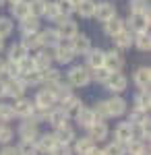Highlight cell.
I'll return each instance as SVG.
<instances>
[{"mask_svg": "<svg viewBox=\"0 0 151 155\" xmlns=\"http://www.w3.org/2000/svg\"><path fill=\"white\" fill-rule=\"evenodd\" d=\"M21 31H23V35L37 33V31H39V19H37V17H33V15L25 17L23 21H21Z\"/></svg>", "mask_w": 151, "mask_h": 155, "instance_id": "28", "label": "cell"}, {"mask_svg": "<svg viewBox=\"0 0 151 155\" xmlns=\"http://www.w3.org/2000/svg\"><path fill=\"white\" fill-rule=\"evenodd\" d=\"M69 44H70V48H72V52H75V56H79V54L85 56V54L91 50V39L85 35V33H77Z\"/></svg>", "mask_w": 151, "mask_h": 155, "instance_id": "11", "label": "cell"}, {"mask_svg": "<svg viewBox=\"0 0 151 155\" xmlns=\"http://www.w3.org/2000/svg\"><path fill=\"white\" fill-rule=\"evenodd\" d=\"M104 66L110 72H120L122 68H124V56H122L118 50H110V52H106Z\"/></svg>", "mask_w": 151, "mask_h": 155, "instance_id": "7", "label": "cell"}, {"mask_svg": "<svg viewBox=\"0 0 151 155\" xmlns=\"http://www.w3.org/2000/svg\"><path fill=\"white\" fill-rule=\"evenodd\" d=\"M70 4H72V6H75V8H77V4H79V2H81V0H69Z\"/></svg>", "mask_w": 151, "mask_h": 155, "instance_id": "52", "label": "cell"}, {"mask_svg": "<svg viewBox=\"0 0 151 155\" xmlns=\"http://www.w3.org/2000/svg\"><path fill=\"white\" fill-rule=\"evenodd\" d=\"M89 155H104V149H97V147H93Z\"/></svg>", "mask_w": 151, "mask_h": 155, "instance_id": "50", "label": "cell"}, {"mask_svg": "<svg viewBox=\"0 0 151 155\" xmlns=\"http://www.w3.org/2000/svg\"><path fill=\"white\" fill-rule=\"evenodd\" d=\"M12 134H15V132H12L11 126H6V124H2V122H0V145L11 143Z\"/></svg>", "mask_w": 151, "mask_h": 155, "instance_id": "44", "label": "cell"}, {"mask_svg": "<svg viewBox=\"0 0 151 155\" xmlns=\"http://www.w3.org/2000/svg\"><path fill=\"white\" fill-rule=\"evenodd\" d=\"M54 137H56V141H58V145H69L72 143L77 137H75V130L70 128L69 124H64V126H60V128H56V132H54Z\"/></svg>", "mask_w": 151, "mask_h": 155, "instance_id": "24", "label": "cell"}, {"mask_svg": "<svg viewBox=\"0 0 151 155\" xmlns=\"http://www.w3.org/2000/svg\"><path fill=\"white\" fill-rule=\"evenodd\" d=\"M93 147H95V143H93L89 137L75 139V153H77V155H89Z\"/></svg>", "mask_w": 151, "mask_h": 155, "instance_id": "29", "label": "cell"}, {"mask_svg": "<svg viewBox=\"0 0 151 155\" xmlns=\"http://www.w3.org/2000/svg\"><path fill=\"white\" fill-rule=\"evenodd\" d=\"M130 6H133V11H137V12L149 11V8H147V0H133V2H130Z\"/></svg>", "mask_w": 151, "mask_h": 155, "instance_id": "47", "label": "cell"}, {"mask_svg": "<svg viewBox=\"0 0 151 155\" xmlns=\"http://www.w3.org/2000/svg\"><path fill=\"white\" fill-rule=\"evenodd\" d=\"M108 77H110V71H108L106 66H99V68H95V71L91 72V79H95L97 83H102V85L108 81Z\"/></svg>", "mask_w": 151, "mask_h": 155, "instance_id": "43", "label": "cell"}, {"mask_svg": "<svg viewBox=\"0 0 151 155\" xmlns=\"http://www.w3.org/2000/svg\"><path fill=\"white\" fill-rule=\"evenodd\" d=\"M149 106H151L149 89H141L139 93L135 95V107H137V110H145V112H149Z\"/></svg>", "mask_w": 151, "mask_h": 155, "instance_id": "33", "label": "cell"}, {"mask_svg": "<svg viewBox=\"0 0 151 155\" xmlns=\"http://www.w3.org/2000/svg\"><path fill=\"white\" fill-rule=\"evenodd\" d=\"M8 2H11V4H15V2H19V0H8Z\"/></svg>", "mask_w": 151, "mask_h": 155, "instance_id": "55", "label": "cell"}, {"mask_svg": "<svg viewBox=\"0 0 151 155\" xmlns=\"http://www.w3.org/2000/svg\"><path fill=\"white\" fill-rule=\"evenodd\" d=\"M133 81L139 89H149V83H151V68L149 66H139L135 74H133Z\"/></svg>", "mask_w": 151, "mask_h": 155, "instance_id": "17", "label": "cell"}, {"mask_svg": "<svg viewBox=\"0 0 151 155\" xmlns=\"http://www.w3.org/2000/svg\"><path fill=\"white\" fill-rule=\"evenodd\" d=\"M29 4H31V15H33V17H37V19L44 17L48 0H29Z\"/></svg>", "mask_w": 151, "mask_h": 155, "instance_id": "40", "label": "cell"}, {"mask_svg": "<svg viewBox=\"0 0 151 155\" xmlns=\"http://www.w3.org/2000/svg\"><path fill=\"white\" fill-rule=\"evenodd\" d=\"M15 114H12V106L8 104H0V122H8Z\"/></svg>", "mask_w": 151, "mask_h": 155, "instance_id": "46", "label": "cell"}, {"mask_svg": "<svg viewBox=\"0 0 151 155\" xmlns=\"http://www.w3.org/2000/svg\"><path fill=\"white\" fill-rule=\"evenodd\" d=\"M12 29H15V25L8 17H0V39H4V37H8L12 33Z\"/></svg>", "mask_w": 151, "mask_h": 155, "instance_id": "37", "label": "cell"}, {"mask_svg": "<svg viewBox=\"0 0 151 155\" xmlns=\"http://www.w3.org/2000/svg\"><path fill=\"white\" fill-rule=\"evenodd\" d=\"M0 97H4V83L0 81Z\"/></svg>", "mask_w": 151, "mask_h": 155, "instance_id": "51", "label": "cell"}, {"mask_svg": "<svg viewBox=\"0 0 151 155\" xmlns=\"http://www.w3.org/2000/svg\"><path fill=\"white\" fill-rule=\"evenodd\" d=\"M75 118L79 122V126H83V128H89V126H93V124L97 122V116H95L93 107H81Z\"/></svg>", "mask_w": 151, "mask_h": 155, "instance_id": "18", "label": "cell"}, {"mask_svg": "<svg viewBox=\"0 0 151 155\" xmlns=\"http://www.w3.org/2000/svg\"><path fill=\"white\" fill-rule=\"evenodd\" d=\"M56 31H58L60 39H72V37L79 33V27H77V23L72 21V19H64V21H60L58 27H56Z\"/></svg>", "mask_w": 151, "mask_h": 155, "instance_id": "15", "label": "cell"}, {"mask_svg": "<svg viewBox=\"0 0 151 155\" xmlns=\"http://www.w3.org/2000/svg\"><path fill=\"white\" fill-rule=\"evenodd\" d=\"M21 46H23L27 52H29V50H33V52L42 50V44H39V35H37V33H31V35H23V41H21Z\"/></svg>", "mask_w": 151, "mask_h": 155, "instance_id": "34", "label": "cell"}, {"mask_svg": "<svg viewBox=\"0 0 151 155\" xmlns=\"http://www.w3.org/2000/svg\"><path fill=\"white\" fill-rule=\"evenodd\" d=\"M4 50V39H0V52Z\"/></svg>", "mask_w": 151, "mask_h": 155, "instance_id": "53", "label": "cell"}, {"mask_svg": "<svg viewBox=\"0 0 151 155\" xmlns=\"http://www.w3.org/2000/svg\"><path fill=\"white\" fill-rule=\"evenodd\" d=\"M56 145H58V141H56L54 134H39V137L35 139L37 153H48V155H50L54 149H56Z\"/></svg>", "mask_w": 151, "mask_h": 155, "instance_id": "13", "label": "cell"}, {"mask_svg": "<svg viewBox=\"0 0 151 155\" xmlns=\"http://www.w3.org/2000/svg\"><path fill=\"white\" fill-rule=\"evenodd\" d=\"M52 60H56L58 64H70V62L75 60V52H72V48H70L69 41H60L58 46L54 48V56H52Z\"/></svg>", "mask_w": 151, "mask_h": 155, "instance_id": "6", "label": "cell"}, {"mask_svg": "<svg viewBox=\"0 0 151 155\" xmlns=\"http://www.w3.org/2000/svg\"><path fill=\"white\" fill-rule=\"evenodd\" d=\"M2 68H4V62H2V60H0V72H2Z\"/></svg>", "mask_w": 151, "mask_h": 155, "instance_id": "54", "label": "cell"}, {"mask_svg": "<svg viewBox=\"0 0 151 155\" xmlns=\"http://www.w3.org/2000/svg\"><path fill=\"white\" fill-rule=\"evenodd\" d=\"M122 29H126V23H124L122 19H118V17H114V19H110V21L104 23V31H106V35H110V37H114L116 33H120Z\"/></svg>", "mask_w": 151, "mask_h": 155, "instance_id": "27", "label": "cell"}, {"mask_svg": "<svg viewBox=\"0 0 151 155\" xmlns=\"http://www.w3.org/2000/svg\"><path fill=\"white\" fill-rule=\"evenodd\" d=\"M33 101L31 99H25V97H19V99H15V104H12V114L15 116H19V118H31V114H33Z\"/></svg>", "mask_w": 151, "mask_h": 155, "instance_id": "8", "label": "cell"}, {"mask_svg": "<svg viewBox=\"0 0 151 155\" xmlns=\"http://www.w3.org/2000/svg\"><path fill=\"white\" fill-rule=\"evenodd\" d=\"M93 112H95V116H97V120H108L110 116H108V107H106V101H97L95 104V107H93Z\"/></svg>", "mask_w": 151, "mask_h": 155, "instance_id": "45", "label": "cell"}, {"mask_svg": "<svg viewBox=\"0 0 151 155\" xmlns=\"http://www.w3.org/2000/svg\"><path fill=\"white\" fill-rule=\"evenodd\" d=\"M29 56V52L21 46V44H15V46H11L8 48V62H15V64H19L23 58H27Z\"/></svg>", "mask_w": 151, "mask_h": 155, "instance_id": "32", "label": "cell"}, {"mask_svg": "<svg viewBox=\"0 0 151 155\" xmlns=\"http://www.w3.org/2000/svg\"><path fill=\"white\" fill-rule=\"evenodd\" d=\"M112 39H114V46H116L118 50H128L133 46V33H130L128 29H122V31L116 33Z\"/></svg>", "mask_w": 151, "mask_h": 155, "instance_id": "25", "label": "cell"}, {"mask_svg": "<svg viewBox=\"0 0 151 155\" xmlns=\"http://www.w3.org/2000/svg\"><path fill=\"white\" fill-rule=\"evenodd\" d=\"M4 2H6V0H0V6H2V4H4Z\"/></svg>", "mask_w": 151, "mask_h": 155, "instance_id": "56", "label": "cell"}, {"mask_svg": "<svg viewBox=\"0 0 151 155\" xmlns=\"http://www.w3.org/2000/svg\"><path fill=\"white\" fill-rule=\"evenodd\" d=\"M17 153L19 155H37L35 141H21V145L17 147Z\"/></svg>", "mask_w": 151, "mask_h": 155, "instance_id": "36", "label": "cell"}, {"mask_svg": "<svg viewBox=\"0 0 151 155\" xmlns=\"http://www.w3.org/2000/svg\"><path fill=\"white\" fill-rule=\"evenodd\" d=\"M50 155H72V151H70L69 145H56V149H54Z\"/></svg>", "mask_w": 151, "mask_h": 155, "instance_id": "48", "label": "cell"}, {"mask_svg": "<svg viewBox=\"0 0 151 155\" xmlns=\"http://www.w3.org/2000/svg\"><path fill=\"white\" fill-rule=\"evenodd\" d=\"M11 15L15 19H19V21H23L25 17H29V15H31V4H29V0H19V2H15L11 6Z\"/></svg>", "mask_w": 151, "mask_h": 155, "instance_id": "22", "label": "cell"}, {"mask_svg": "<svg viewBox=\"0 0 151 155\" xmlns=\"http://www.w3.org/2000/svg\"><path fill=\"white\" fill-rule=\"evenodd\" d=\"M56 4H58V12H60V17H64V19H69L70 15L75 12V6L70 4L69 0H56Z\"/></svg>", "mask_w": 151, "mask_h": 155, "instance_id": "41", "label": "cell"}, {"mask_svg": "<svg viewBox=\"0 0 151 155\" xmlns=\"http://www.w3.org/2000/svg\"><path fill=\"white\" fill-rule=\"evenodd\" d=\"M149 116H147V112L145 110H137V107H133V112H130V124H143V122H147Z\"/></svg>", "mask_w": 151, "mask_h": 155, "instance_id": "39", "label": "cell"}, {"mask_svg": "<svg viewBox=\"0 0 151 155\" xmlns=\"http://www.w3.org/2000/svg\"><path fill=\"white\" fill-rule=\"evenodd\" d=\"M114 139H116V143L120 145H126L133 141V124L130 122H120L116 126V130H114Z\"/></svg>", "mask_w": 151, "mask_h": 155, "instance_id": "16", "label": "cell"}, {"mask_svg": "<svg viewBox=\"0 0 151 155\" xmlns=\"http://www.w3.org/2000/svg\"><path fill=\"white\" fill-rule=\"evenodd\" d=\"M66 120H69V116L64 114V110L62 107H52L50 112H48V122L54 126V128H60V126H64L66 124Z\"/></svg>", "mask_w": 151, "mask_h": 155, "instance_id": "23", "label": "cell"}, {"mask_svg": "<svg viewBox=\"0 0 151 155\" xmlns=\"http://www.w3.org/2000/svg\"><path fill=\"white\" fill-rule=\"evenodd\" d=\"M83 107V104H81V97H77V95H72L70 93L66 99H62V110H64V114L66 116H77V112Z\"/></svg>", "mask_w": 151, "mask_h": 155, "instance_id": "20", "label": "cell"}, {"mask_svg": "<svg viewBox=\"0 0 151 155\" xmlns=\"http://www.w3.org/2000/svg\"><path fill=\"white\" fill-rule=\"evenodd\" d=\"M19 137L23 141H35L39 137V130H37V122H33L31 118H25V122H21L19 126Z\"/></svg>", "mask_w": 151, "mask_h": 155, "instance_id": "12", "label": "cell"}, {"mask_svg": "<svg viewBox=\"0 0 151 155\" xmlns=\"http://www.w3.org/2000/svg\"><path fill=\"white\" fill-rule=\"evenodd\" d=\"M87 68H91V71H95V68H99V66H104V58H106V52L99 48H91L87 54Z\"/></svg>", "mask_w": 151, "mask_h": 155, "instance_id": "19", "label": "cell"}, {"mask_svg": "<svg viewBox=\"0 0 151 155\" xmlns=\"http://www.w3.org/2000/svg\"><path fill=\"white\" fill-rule=\"evenodd\" d=\"M128 25H130L128 31H135V33L149 31V11H145V12L133 11V12H130V17H128Z\"/></svg>", "mask_w": 151, "mask_h": 155, "instance_id": "2", "label": "cell"}, {"mask_svg": "<svg viewBox=\"0 0 151 155\" xmlns=\"http://www.w3.org/2000/svg\"><path fill=\"white\" fill-rule=\"evenodd\" d=\"M124 149H126L128 155H143V153H147V145L143 143V141H130V143L124 145Z\"/></svg>", "mask_w": 151, "mask_h": 155, "instance_id": "35", "label": "cell"}, {"mask_svg": "<svg viewBox=\"0 0 151 155\" xmlns=\"http://www.w3.org/2000/svg\"><path fill=\"white\" fill-rule=\"evenodd\" d=\"M0 155H19V153H17V147L4 145V147H2V151H0Z\"/></svg>", "mask_w": 151, "mask_h": 155, "instance_id": "49", "label": "cell"}, {"mask_svg": "<svg viewBox=\"0 0 151 155\" xmlns=\"http://www.w3.org/2000/svg\"><path fill=\"white\" fill-rule=\"evenodd\" d=\"M133 44L137 46V50H139V52H149V50H151L149 31H143V33H135V35H133Z\"/></svg>", "mask_w": 151, "mask_h": 155, "instance_id": "30", "label": "cell"}, {"mask_svg": "<svg viewBox=\"0 0 151 155\" xmlns=\"http://www.w3.org/2000/svg\"><path fill=\"white\" fill-rule=\"evenodd\" d=\"M87 130H89V139H91L93 143H95V141L99 143V141H106V139H108V126H106V122H102V120H97V122H95L93 126H89Z\"/></svg>", "mask_w": 151, "mask_h": 155, "instance_id": "21", "label": "cell"}, {"mask_svg": "<svg viewBox=\"0 0 151 155\" xmlns=\"http://www.w3.org/2000/svg\"><path fill=\"white\" fill-rule=\"evenodd\" d=\"M69 83L72 87H87L91 83V72L87 66H72L69 71Z\"/></svg>", "mask_w": 151, "mask_h": 155, "instance_id": "1", "label": "cell"}, {"mask_svg": "<svg viewBox=\"0 0 151 155\" xmlns=\"http://www.w3.org/2000/svg\"><path fill=\"white\" fill-rule=\"evenodd\" d=\"M104 155H126V149H124V145L114 141V143H110L104 149Z\"/></svg>", "mask_w": 151, "mask_h": 155, "instance_id": "42", "label": "cell"}, {"mask_svg": "<svg viewBox=\"0 0 151 155\" xmlns=\"http://www.w3.org/2000/svg\"><path fill=\"white\" fill-rule=\"evenodd\" d=\"M93 17H95L99 23H106V21H110V19L116 17V6H114L112 2H97Z\"/></svg>", "mask_w": 151, "mask_h": 155, "instance_id": "10", "label": "cell"}, {"mask_svg": "<svg viewBox=\"0 0 151 155\" xmlns=\"http://www.w3.org/2000/svg\"><path fill=\"white\" fill-rule=\"evenodd\" d=\"M106 107H108V116H110V118H120L122 114H126L128 104H126L124 97L112 95L110 99H106Z\"/></svg>", "mask_w": 151, "mask_h": 155, "instance_id": "5", "label": "cell"}, {"mask_svg": "<svg viewBox=\"0 0 151 155\" xmlns=\"http://www.w3.org/2000/svg\"><path fill=\"white\" fill-rule=\"evenodd\" d=\"M31 60H33L35 71H39V72L50 68V64H52V56H50L48 52H44V50H37V54H35Z\"/></svg>", "mask_w": 151, "mask_h": 155, "instance_id": "26", "label": "cell"}, {"mask_svg": "<svg viewBox=\"0 0 151 155\" xmlns=\"http://www.w3.org/2000/svg\"><path fill=\"white\" fill-rule=\"evenodd\" d=\"M106 89L108 91H112L114 95H120V93H124L128 87V79L122 74V72H110V77H108V81H106Z\"/></svg>", "mask_w": 151, "mask_h": 155, "instance_id": "3", "label": "cell"}, {"mask_svg": "<svg viewBox=\"0 0 151 155\" xmlns=\"http://www.w3.org/2000/svg\"><path fill=\"white\" fill-rule=\"evenodd\" d=\"M25 83L17 77V79H8V81H4V97H12V99H19V97H23L25 93Z\"/></svg>", "mask_w": 151, "mask_h": 155, "instance_id": "9", "label": "cell"}, {"mask_svg": "<svg viewBox=\"0 0 151 155\" xmlns=\"http://www.w3.org/2000/svg\"><path fill=\"white\" fill-rule=\"evenodd\" d=\"M19 79L25 83V87H27V85H39L42 83V72L31 71V72H27V74H23V77H19Z\"/></svg>", "mask_w": 151, "mask_h": 155, "instance_id": "38", "label": "cell"}, {"mask_svg": "<svg viewBox=\"0 0 151 155\" xmlns=\"http://www.w3.org/2000/svg\"><path fill=\"white\" fill-rule=\"evenodd\" d=\"M37 35H39V44H42V48H52V50H54L60 41H62L60 35H58V31H56L54 27L44 29V31H42V33H37Z\"/></svg>", "mask_w": 151, "mask_h": 155, "instance_id": "14", "label": "cell"}, {"mask_svg": "<svg viewBox=\"0 0 151 155\" xmlns=\"http://www.w3.org/2000/svg\"><path fill=\"white\" fill-rule=\"evenodd\" d=\"M58 104V99L54 97L52 91H48V89H39L37 93H35V99H33V106L35 110H44V112H50L52 107Z\"/></svg>", "mask_w": 151, "mask_h": 155, "instance_id": "4", "label": "cell"}, {"mask_svg": "<svg viewBox=\"0 0 151 155\" xmlns=\"http://www.w3.org/2000/svg\"><path fill=\"white\" fill-rule=\"evenodd\" d=\"M95 4H97L95 0H81V2L77 4V8H75V11L79 12L83 19H91L93 12H95Z\"/></svg>", "mask_w": 151, "mask_h": 155, "instance_id": "31", "label": "cell"}]
</instances>
